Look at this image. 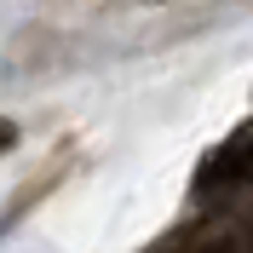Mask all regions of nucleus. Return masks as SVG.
Listing matches in <instances>:
<instances>
[{
    "label": "nucleus",
    "instance_id": "obj_1",
    "mask_svg": "<svg viewBox=\"0 0 253 253\" xmlns=\"http://www.w3.org/2000/svg\"><path fill=\"white\" fill-rule=\"evenodd\" d=\"M253 184V121H242L230 138L213 150V156L202 161V178H196V190L202 196H219V190H242Z\"/></svg>",
    "mask_w": 253,
    "mask_h": 253
},
{
    "label": "nucleus",
    "instance_id": "obj_2",
    "mask_svg": "<svg viewBox=\"0 0 253 253\" xmlns=\"http://www.w3.org/2000/svg\"><path fill=\"white\" fill-rule=\"evenodd\" d=\"M190 253H236V242H230V236H207L202 248H190Z\"/></svg>",
    "mask_w": 253,
    "mask_h": 253
},
{
    "label": "nucleus",
    "instance_id": "obj_3",
    "mask_svg": "<svg viewBox=\"0 0 253 253\" xmlns=\"http://www.w3.org/2000/svg\"><path fill=\"white\" fill-rule=\"evenodd\" d=\"M12 144H17V126H12V121H0V150H12Z\"/></svg>",
    "mask_w": 253,
    "mask_h": 253
}]
</instances>
